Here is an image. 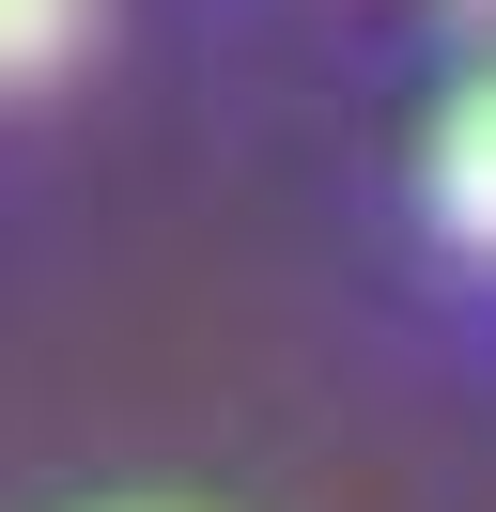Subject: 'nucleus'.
Masks as SVG:
<instances>
[{"mask_svg":"<svg viewBox=\"0 0 496 512\" xmlns=\"http://www.w3.org/2000/svg\"><path fill=\"white\" fill-rule=\"evenodd\" d=\"M419 187H434V218H450L465 249H496V63L465 78L450 109H434V156H419Z\"/></svg>","mask_w":496,"mask_h":512,"instance_id":"obj_1","label":"nucleus"},{"mask_svg":"<svg viewBox=\"0 0 496 512\" xmlns=\"http://www.w3.org/2000/svg\"><path fill=\"white\" fill-rule=\"evenodd\" d=\"M78 16L93 0H0V94H31V78L78 63Z\"/></svg>","mask_w":496,"mask_h":512,"instance_id":"obj_2","label":"nucleus"}]
</instances>
